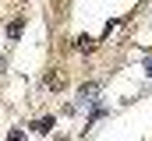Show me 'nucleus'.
Masks as SVG:
<instances>
[{"label":"nucleus","mask_w":152,"mask_h":141,"mask_svg":"<svg viewBox=\"0 0 152 141\" xmlns=\"http://www.w3.org/2000/svg\"><path fill=\"white\" fill-rule=\"evenodd\" d=\"M32 127H36L39 134H50V131H53V116H42V120H39V124H32Z\"/></svg>","instance_id":"f03ea898"},{"label":"nucleus","mask_w":152,"mask_h":141,"mask_svg":"<svg viewBox=\"0 0 152 141\" xmlns=\"http://www.w3.org/2000/svg\"><path fill=\"white\" fill-rule=\"evenodd\" d=\"M21 28H25V21L18 18V21H11V25H7V35H11V39H18V35H21Z\"/></svg>","instance_id":"7ed1b4c3"},{"label":"nucleus","mask_w":152,"mask_h":141,"mask_svg":"<svg viewBox=\"0 0 152 141\" xmlns=\"http://www.w3.org/2000/svg\"><path fill=\"white\" fill-rule=\"evenodd\" d=\"M96 95H99V85H81V92H78V102H81V106H88V102H96Z\"/></svg>","instance_id":"f257e3e1"},{"label":"nucleus","mask_w":152,"mask_h":141,"mask_svg":"<svg viewBox=\"0 0 152 141\" xmlns=\"http://www.w3.org/2000/svg\"><path fill=\"white\" fill-rule=\"evenodd\" d=\"M7 141H28V138H25V131H21V127H11V134H7Z\"/></svg>","instance_id":"20e7f679"}]
</instances>
